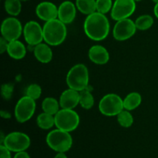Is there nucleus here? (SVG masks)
I'll return each instance as SVG.
<instances>
[{"instance_id": "nucleus-24", "label": "nucleus", "mask_w": 158, "mask_h": 158, "mask_svg": "<svg viewBox=\"0 0 158 158\" xmlns=\"http://www.w3.org/2000/svg\"><path fill=\"white\" fill-rule=\"evenodd\" d=\"M89 87V86H88ZM95 100L90 90L87 89L80 92V105L85 110H90L94 106Z\"/></svg>"}, {"instance_id": "nucleus-14", "label": "nucleus", "mask_w": 158, "mask_h": 158, "mask_svg": "<svg viewBox=\"0 0 158 158\" xmlns=\"http://www.w3.org/2000/svg\"><path fill=\"white\" fill-rule=\"evenodd\" d=\"M77 12V8L75 3L66 0L58 6V19L66 25L71 24L75 20Z\"/></svg>"}, {"instance_id": "nucleus-2", "label": "nucleus", "mask_w": 158, "mask_h": 158, "mask_svg": "<svg viewBox=\"0 0 158 158\" xmlns=\"http://www.w3.org/2000/svg\"><path fill=\"white\" fill-rule=\"evenodd\" d=\"M43 40L51 46L61 45L67 36L66 25L59 19L46 22L43 26Z\"/></svg>"}, {"instance_id": "nucleus-23", "label": "nucleus", "mask_w": 158, "mask_h": 158, "mask_svg": "<svg viewBox=\"0 0 158 158\" xmlns=\"http://www.w3.org/2000/svg\"><path fill=\"white\" fill-rule=\"evenodd\" d=\"M4 9L10 16H18L22 11V2L20 0H5Z\"/></svg>"}, {"instance_id": "nucleus-10", "label": "nucleus", "mask_w": 158, "mask_h": 158, "mask_svg": "<svg viewBox=\"0 0 158 158\" xmlns=\"http://www.w3.org/2000/svg\"><path fill=\"white\" fill-rule=\"evenodd\" d=\"M137 30L135 22L130 18L118 20L113 28V36L117 41H126L132 38Z\"/></svg>"}, {"instance_id": "nucleus-9", "label": "nucleus", "mask_w": 158, "mask_h": 158, "mask_svg": "<svg viewBox=\"0 0 158 158\" xmlns=\"http://www.w3.org/2000/svg\"><path fill=\"white\" fill-rule=\"evenodd\" d=\"M2 37L8 42L19 39L23 35V26L19 19L14 16H9L5 19L1 24Z\"/></svg>"}, {"instance_id": "nucleus-12", "label": "nucleus", "mask_w": 158, "mask_h": 158, "mask_svg": "<svg viewBox=\"0 0 158 158\" xmlns=\"http://www.w3.org/2000/svg\"><path fill=\"white\" fill-rule=\"evenodd\" d=\"M23 37L29 46H36L44 42L43 40V28L36 21L30 20L23 26Z\"/></svg>"}, {"instance_id": "nucleus-7", "label": "nucleus", "mask_w": 158, "mask_h": 158, "mask_svg": "<svg viewBox=\"0 0 158 158\" xmlns=\"http://www.w3.org/2000/svg\"><path fill=\"white\" fill-rule=\"evenodd\" d=\"M35 100L25 95L17 101L14 109V116L17 122L20 123L29 121L35 112Z\"/></svg>"}, {"instance_id": "nucleus-30", "label": "nucleus", "mask_w": 158, "mask_h": 158, "mask_svg": "<svg viewBox=\"0 0 158 158\" xmlns=\"http://www.w3.org/2000/svg\"><path fill=\"white\" fill-rule=\"evenodd\" d=\"M11 152L3 144L0 145V158H12L11 157Z\"/></svg>"}, {"instance_id": "nucleus-27", "label": "nucleus", "mask_w": 158, "mask_h": 158, "mask_svg": "<svg viewBox=\"0 0 158 158\" xmlns=\"http://www.w3.org/2000/svg\"><path fill=\"white\" fill-rule=\"evenodd\" d=\"M26 95L34 100H39L42 95V87L37 83H31L26 87Z\"/></svg>"}, {"instance_id": "nucleus-35", "label": "nucleus", "mask_w": 158, "mask_h": 158, "mask_svg": "<svg viewBox=\"0 0 158 158\" xmlns=\"http://www.w3.org/2000/svg\"><path fill=\"white\" fill-rule=\"evenodd\" d=\"M154 15H155L156 18H157L158 19V3L155 4V6H154Z\"/></svg>"}, {"instance_id": "nucleus-19", "label": "nucleus", "mask_w": 158, "mask_h": 158, "mask_svg": "<svg viewBox=\"0 0 158 158\" xmlns=\"http://www.w3.org/2000/svg\"><path fill=\"white\" fill-rule=\"evenodd\" d=\"M142 103V96L138 92H131L123 99V107L129 111L134 110L140 106Z\"/></svg>"}, {"instance_id": "nucleus-1", "label": "nucleus", "mask_w": 158, "mask_h": 158, "mask_svg": "<svg viewBox=\"0 0 158 158\" xmlns=\"http://www.w3.org/2000/svg\"><path fill=\"white\" fill-rule=\"evenodd\" d=\"M83 31L86 36L93 41L104 40L109 35L110 24L105 14L95 12L86 15L83 23Z\"/></svg>"}, {"instance_id": "nucleus-29", "label": "nucleus", "mask_w": 158, "mask_h": 158, "mask_svg": "<svg viewBox=\"0 0 158 158\" xmlns=\"http://www.w3.org/2000/svg\"><path fill=\"white\" fill-rule=\"evenodd\" d=\"M14 92V85L12 83H3L1 86V94L4 100H9Z\"/></svg>"}, {"instance_id": "nucleus-8", "label": "nucleus", "mask_w": 158, "mask_h": 158, "mask_svg": "<svg viewBox=\"0 0 158 158\" xmlns=\"http://www.w3.org/2000/svg\"><path fill=\"white\" fill-rule=\"evenodd\" d=\"M2 144L10 151L15 153L24 151L30 147V137L26 134L19 131H14L6 135L5 140Z\"/></svg>"}, {"instance_id": "nucleus-20", "label": "nucleus", "mask_w": 158, "mask_h": 158, "mask_svg": "<svg viewBox=\"0 0 158 158\" xmlns=\"http://www.w3.org/2000/svg\"><path fill=\"white\" fill-rule=\"evenodd\" d=\"M36 124L40 129L48 131L55 127V116L43 112L37 116Z\"/></svg>"}, {"instance_id": "nucleus-11", "label": "nucleus", "mask_w": 158, "mask_h": 158, "mask_svg": "<svg viewBox=\"0 0 158 158\" xmlns=\"http://www.w3.org/2000/svg\"><path fill=\"white\" fill-rule=\"evenodd\" d=\"M134 0H115L110 12V16L115 21L130 18L136 10Z\"/></svg>"}, {"instance_id": "nucleus-18", "label": "nucleus", "mask_w": 158, "mask_h": 158, "mask_svg": "<svg viewBox=\"0 0 158 158\" xmlns=\"http://www.w3.org/2000/svg\"><path fill=\"white\" fill-rule=\"evenodd\" d=\"M7 54L12 59L15 60H23L27 53V48L23 42L19 40L9 42Z\"/></svg>"}, {"instance_id": "nucleus-5", "label": "nucleus", "mask_w": 158, "mask_h": 158, "mask_svg": "<svg viewBox=\"0 0 158 158\" xmlns=\"http://www.w3.org/2000/svg\"><path fill=\"white\" fill-rule=\"evenodd\" d=\"M80 123V118L77 111L71 109H60L55 115L56 128L73 132L77 129Z\"/></svg>"}, {"instance_id": "nucleus-22", "label": "nucleus", "mask_w": 158, "mask_h": 158, "mask_svg": "<svg viewBox=\"0 0 158 158\" xmlns=\"http://www.w3.org/2000/svg\"><path fill=\"white\" fill-rule=\"evenodd\" d=\"M75 4L77 10L83 15H89L97 12L96 0H76Z\"/></svg>"}, {"instance_id": "nucleus-38", "label": "nucleus", "mask_w": 158, "mask_h": 158, "mask_svg": "<svg viewBox=\"0 0 158 158\" xmlns=\"http://www.w3.org/2000/svg\"><path fill=\"white\" fill-rule=\"evenodd\" d=\"M134 1H135L136 2H140V1H142V0H134Z\"/></svg>"}, {"instance_id": "nucleus-36", "label": "nucleus", "mask_w": 158, "mask_h": 158, "mask_svg": "<svg viewBox=\"0 0 158 158\" xmlns=\"http://www.w3.org/2000/svg\"><path fill=\"white\" fill-rule=\"evenodd\" d=\"M152 2L154 3V4H157V3H158V0H152Z\"/></svg>"}, {"instance_id": "nucleus-33", "label": "nucleus", "mask_w": 158, "mask_h": 158, "mask_svg": "<svg viewBox=\"0 0 158 158\" xmlns=\"http://www.w3.org/2000/svg\"><path fill=\"white\" fill-rule=\"evenodd\" d=\"M1 117L4 119H9L11 118V114L8 111L1 110Z\"/></svg>"}, {"instance_id": "nucleus-34", "label": "nucleus", "mask_w": 158, "mask_h": 158, "mask_svg": "<svg viewBox=\"0 0 158 158\" xmlns=\"http://www.w3.org/2000/svg\"><path fill=\"white\" fill-rule=\"evenodd\" d=\"M54 158H68L65 153H58Z\"/></svg>"}, {"instance_id": "nucleus-37", "label": "nucleus", "mask_w": 158, "mask_h": 158, "mask_svg": "<svg viewBox=\"0 0 158 158\" xmlns=\"http://www.w3.org/2000/svg\"><path fill=\"white\" fill-rule=\"evenodd\" d=\"M21 2H27V1H29V0H20Z\"/></svg>"}, {"instance_id": "nucleus-31", "label": "nucleus", "mask_w": 158, "mask_h": 158, "mask_svg": "<svg viewBox=\"0 0 158 158\" xmlns=\"http://www.w3.org/2000/svg\"><path fill=\"white\" fill-rule=\"evenodd\" d=\"M8 45H9V42L6 39L1 36L0 38V53L3 54L4 52H7Z\"/></svg>"}, {"instance_id": "nucleus-26", "label": "nucleus", "mask_w": 158, "mask_h": 158, "mask_svg": "<svg viewBox=\"0 0 158 158\" xmlns=\"http://www.w3.org/2000/svg\"><path fill=\"white\" fill-rule=\"evenodd\" d=\"M117 123H119L120 127L123 128H129L134 123V117L131 111L123 109L120 113H119L117 116Z\"/></svg>"}, {"instance_id": "nucleus-13", "label": "nucleus", "mask_w": 158, "mask_h": 158, "mask_svg": "<svg viewBox=\"0 0 158 158\" xmlns=\"http://www.w3.org/2000/svg\"><path fill=\"white\" fill-rule=\"evenodd\" d=\"M35 15L45 23L58 19V7L52 2H41L35 7Z\"/></svg>"}, {"instance_id": "nucleus-25", "label": "nucleus", "mask_w": 158, "mask_h": 158, "mask_svg": "<svg viewBox=\"0 0 158 158\" xmlns=\"http://www.w3.org/2000/svg\"><path fill=\"white\" fill-rule=\"evenodd\" d=\"M135 25L137 30L146 31L151 29L154 23V18L151 15H140L135 20Z\"/></svg>"}, {"instance_id": "nucleus-21", "label": "nucleus", "mask_w": 158, "mask_h": 158, "mask_svg": "<svg viewBox=\"0 0 158 158\" xmlns=\"http://www.w3.org/2000/svg\"><path fill=\"white\" fill-rule=\"evenodd\" d=\"M41 107L43 112L47 113V114H52L54 116L61 109L59 100L52 97H46L42 102Z\"/></svg>"}, {"instance_id": "nucleus-32", "label": "nucleus", "mask_w": 158, "mask_h": 158, "mask_svg": "<svg viewBox=\"0 0 158 158\" xmlns=\"http://www.w3.org/2000/svg\"><path fill=\"white\" fill-rule=\"evenodd\" d=\"M13 158H30V156H29V154L26 151H24L15 153Z\"/></svg>"}, {"instance_id": "nucleus-6", "label": "nucleus", "mask_w": 158, "mask_h": 158, "mask_svg": "<svg viewBox=\"0 0 158 158\" xmlns=\"http://www.w3.org/2000/svg\"><path fill=\"white\" fill-rule=\"evenodd\" d=\"M99 110L106 117H117L123 107V99L116 94H107L99 102Z\"/></svg>"}, {"instance_id": "nucleus-4", "label": "nucleus", "mask_w": 158, "mask_h": 158, "mask_svg": "<svg viewBox=\"0 0 158 158\" xmlns=\"http://www.w3.org/2000/svg\"><path fill=\"white\" fill-rule=\"evenodd\" d=\"M46 141L49 148L57 153L67 152L73 146V137L70 133L58 128L48 133Z\"/></svg>"}, {"instance_id": "nucleus-16", "label": "nucleus", "mask_w": 158, "mask_h": 158, "mask_svg": "<svg viewBox=\"0 0 158 158\" xmlns=\"http://www.w3.org/2000/svg\"><path fill=\"white\" fill-rule=\"evenodd\" d=\"M88 57L94 64L105 65L109 62L110 53L106 47L102 45H94L88 51Z\"/></svg>"}, {"instance_id": "nucleus-15", "label": "nucleus", "mask_w": 158, "mask_h": 158, "mask_svg": "<svg viewBox=\"0 0 158 158\" xmlns=\"http://www.w3.org/2000/svg\"><path fill=\"white\" fill-rule=\"evenodd\" d=\"M59 102L62 109L74 110L80 105V92L68 87L61 94Z\"/></svg>"}, {"instance_id": "nucleus-17", "label": "nucleus", "mask_w": 158, "mask_h": 158, "mask_svg": "<svg viewBox=\"0 0 158 158\" xmlns=\"http://www.w3.org/2000/svg\"><path fill=\"white\" fill-rule=\"evenodd\" d=\"M32 52L37 61L44 64L50 63L53 57V52L51 49V46L45 42L34 46Z\"/></svg>"}, {"instance_id": "nucleus-3", "label": "nucleus", "mask_w": 158, "mask_h": 158, "mask_svg": "<svg viewBox=\"0 0 158 158\" xmlns=\"http://www.w3.org/2000/svg\"><path fill=\"white\" fill-rule=\"evenodd\" d=\"M89 69L83 63H77L69 69L66 74V83L69 88L83 91L89 86Z\"/></svg>"}, {"instance_id": "nucleus-28", "label": "nucleus", "mask_w": 158, "mask_h": 158, "mask_svg": "<svg viewBox=\"0 0 158 158\" xmlns=\"http://www.w3.org/2000/svg\"><path fill=\"white\" fill-rule=\"evenodd\" d=\"M96 3H97V12L105 15L111 12L114 5L113 0H96Z\"/></svg>"}]
</instances>
